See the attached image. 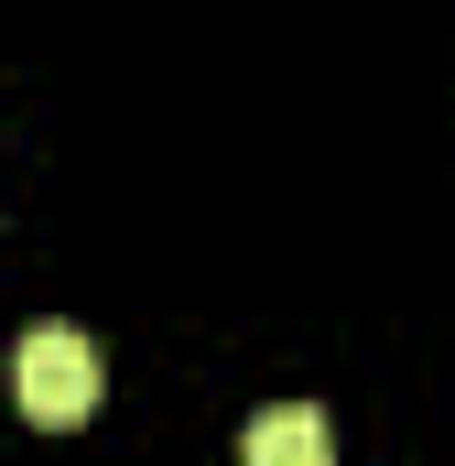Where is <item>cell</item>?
I'll list each match as a JSON object with an SVG mask.
<instances>
[{"instance_id": "1", "label": "cell", "mask_w": 455, "mask_h": 466, "mask_svg": "<svg viewBox=\"0 0 455 466\" xmlns=\"http://www.w3.org/2000/svg\"><path fill=\"white\" fill-rule=\"evenodd\" d=\"M11 401H22L44 434L87 423V412H98V348H87L76 326H22V348H11Z\"/></svg>"}, {"instance_id": "2", "label": "cell", "mask_w": 455, "mask_h": 466, "mask_svg": "<svg viewBox=\"0 0 455 466\" xmlns=\"http://www.w3.org/2000/svg\"><path fill=\"white\" fill-rule=\"evenodd\" d=\"M249 466H337V423L315 401H271L249 423Z\"/></svg>"}]
</instances>
